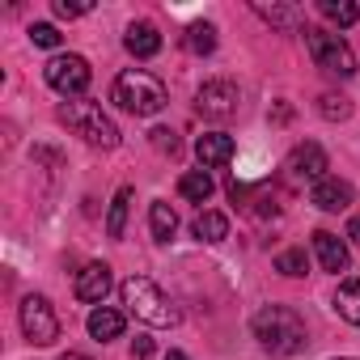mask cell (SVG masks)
I'll return each mask as SVG.
<instances>
[{
    "mask_svg": "<svg viewBox=\"0 0 360 360\" xmlns=\"http://www.w3.org/2000/svg\"><path fill=\"white\" fill-rule=\"evenodd\" d=\"M250 330H255V339H259L271 356H297V352H305V343H309L305 318H301L297 309H288V305H263V309L255 314Z\"/></svg>",
    "mask_w": 360,
    "mask_h": 360,
    "instance_id": "1",
    "label": "cell"
},
{
    "mask_svg": "<svg viewBox=\"0 0 360 360\" xmlns=\"http://www.w3.org/2000/svg\"><path fill=\"white\" fill-rule=\"evenodd\" d=\"M115 102H119L127 115L148 119V115L165 110L169 94H165V85H161L148 68H127V72H119V77H115Z\"/></svg>",
    "mask_w": 360,
    "mask_h": 360,
    "instance_id": "2",
    "label": "cell"
},
{
    "mask_svg": "<svg viewBox=\"0 0 360 360\" xmlns=\"http://www.w3.org/2000/svg\"><path fill=\"white\" fill-rule=\"evenodd\" d=\"M119 297H123V305L140 318V322H148V326H178V305H169V297L148 280V276H127L123 284H119Z\"/></svg>",
    "mask_w": 360,
    "mask_h": 360,
    "instance_id": "3",
    "label": "cell"
},
{
    "mask_svg": "<svg viewBox=\"0 0 360 360\" xmlns=\"http://www.w3.org/2000/svg\"><path fill=\"white\" fill-rule=\"evenodd\" d=\"M305 47H309V56H314V64H318L322 72H330V77H339V81L356 77V56H352V47H347L343 34L322 30V26H309V30H305Z\"/></svg>",
    "mask_w": 360,
    "mask_h": 360,
    "instance_id": "4",
    "label": "cell"
},
{
    "mask_svg": "<svg viewBox=\"0 0 360 360\" xmlns=\"http://www.w3.org/2000/svg\"><path fill=\"white\" fill-rule=\"evenodd\" d=\"M60 119H64L81 140H89V144H98V148H115V144H119V127L102 115L98 102H64V106H60Z\"/></svg>",
    "mask_w": 360,
    "mask_h": 360,
    "instance_id": "5",
    "label": "cell"
},
{
    "mask_svg": "<svg viewBox=\"0 0 360 360\" xmlns=\"http://www.w3.org/2000/svg\"><path fill=\"white\" fill-rule=\"evenodd\" d=\"M43 77H47V85L51 89H60L64 98H72V94H85L89 89V60L85 56H56V60H47V68H43Z\"/></svg>",
    "mask_w": 360,
    "mask_h": 360,
    "instance_id": "6",
    "label": "cell"
},
{
    "mask_svg": "<svg viewBox=\"0 0 360 360\" xmlns=\"http://www.w3.org/2000/svg\"><path fill=\"white\" fill-rule=\"evenodd\" d=\"M22 330L39 347H51L60 339V318H56V309H51L47 297H26L22 301Z\"/></svg>",
    "mask_w": 360,
    "mask_h": 360,
    "instance_id": "7",
    "label": "cell"
},
{
    "mask_svg": "<svg viewBox=\"0 0 360 360\" xmlns=\"http://www.w3.org/2000/svg\"><path fill=\"white\" fill-rule=\"evenodd\" d=\"M238 102H242V94H238L233 81H204V89L195 94V110L204 119H212V123L233 119L238 115Z\"/></svg>",
    "mask_w": 360,
    "mask_h": 360,
    "instance_id": "8",
    "label": "cell"
},
{
    "mask_svg": "<svg viewBox=\"0 0 360 360\" xmlns=\"http://www.w3.org/2000/svg\"><path fill=\"white\" fill-rule=\"evenodd\" d=\"M326 169H330V161H326L322 144H314V140H305V144H297V148L288 153V174H292V178H305V183H322Z\"/></svg>",
    "mask_w": 360,
    "mask_h": 360,
    "instance_id": "9",
    "label": "cell"
},
{
    "mask_svg": "<svg viewBox=\"0 0 360 360\" xmlns=\"http://www.w3.org/2000/svg\"><path fill=\"white\" fill-rule=\"evenodd\" d=\"M72 292H77V301H85V305L102 301V297L110 292V267H106V263H85V267L77 271Z\"/></svg>",
    "mask_w": 360,
    "mask_h": 360,
    "instance_id": "10",
    "label": "cell"
},
{
    "mask_svg": "<svg viewBox=\"0 0 360 360\" xmlns=\"http://www.w3.org/2000/svg\"><path fill=\"white\" fill-rule=\"evenodd\" d=\"M314 255H318V263H322V271H330V276H339V271H347V246L335 238V233H326V229H318L314 233Z\"/></svg>",
    "mask_w": 360,
    "mask_h": 360,
    "instance_id": "11",
    "label": "cell"
},
{
    "mask_svg": "<svg viewBox=\"0 0 360 360\" xmlns=\"http://www.w3.org/2000/svg\"><path fill=\"white\" fill-rule=\"evenodd\" d=\"M233 136H225V131H208V136H200L195 140V153H200V161L208 165V169H221V165H229V157H233Z\"/></svg>",
    "mask_w": 360,
    "mask_h": 360,
    "instance_id": "12",
    "label": "cell"
},
{
    "mask_svg": "<svg viewBox=\"0 0 360 360\" xmlns=\"http://www.w3.org/2000/svg\"><path fill=\"white\" fill-rule=\"evenodd\" d=\"M309 200H314L322 212H343V208L352 204V187L339 183V178H322V183H314Z\"/></svg>",
    "mask_w": 360,
    "mask_h": 360,
    "instance_id": "13",
    "label": "cell"
},
{
    "mask_svg": "<svg viewBox=\"0 0 360 360\" xmlns=\"http://www.w3.org/2000/svg\"><path fill=\"white\" fill-rule=\"evenodd\" d=\"M127 51L136 56V60H153L157 51H161V34H157V26L153 22H136L131 30H127Z\"/></svg>",
    "mask_w": 360,
    "mask_h": 360,
    "instance_id": "14",
    "label": "cell"
},
{
    "mask_svg": "<svg viewBox=\"0 0 360 360\" xmlns=\"http://www.w3.org/2000/svg\"><path fill=\"white\" fill-rule=\"evenodd\" d=\"M89 335H94L98 343L119 339V335H123V314H119V309H110V305H98V309L89 314Z\"/></svg>",
    "mask_w": 360,
    "mask_h": 360,
    "instance_id": "15",
    "label": "cell"
},
{
    "mask_svg": "<svg viewBox=\"0 0 360 360\" xmlns=\"http://www.w3.org/2000/svg\"><path fill=\"white\" fill-rule=\"evenodd\" d=\"M212 191H217V187H212V174H208V169H191V174L178 178V195L191 200V204H208Z\"/></svg>",
    "mask_w": 360,
    "mask_h": 360,
    "instance_id": "16",
    "label": "cell"
},
{
    "mask_svg": "<svg viewBox=\"0 0 360 360\" xmlns=\"http://www.w3.org/2000/svg\"><path fill=\"white\" fill-rule=\"evenodd\" d=\"M131 200H136V191L131 187H119L115 191V200H110V212H106V233L119 242L123 238V229H127V208H131Z\"/></svg>",
    "mask_w": 360,
    "mask_h": 360,
    "instance_id": "17",
    "label": "cell"
},
{
    "mask_svg": "<svg viewBox=\"0 0 360 360\" xmlns=\"http://www.w3.org/2000/svg\"><path fill=\"white\" fill-rule=\"evenodd\" d=\"M335 314L352 326H360V280H343L335 292Z\"/></svg>",
    "mask_w": 360,
    "mask_h": 360,
    "instance_id": "18",
    "label": "cell"
},
{
    "mask_svg": "<svg viewBox=\"0 0 360 360\" xmlns=\"http://www.w3.org/2000/svg\"><path fill=\"white\" fill-rule=\"evenodd\" d=\"M191 229H195L200 242H225L229 238V217L225 212H200Z\"/></svg>",
    "mask_w": 360,
    "mask_h": 360,
    "instance_id": "19",
    "label": "cell"
},
{
    "mask_svg": "<svg viewBox=\"0 0 360 360\" xmlns=\"http://www.w3.org/2000/svg\"><path fill=\"white\" fill-rule=\"evenodd\" d=\"M148 229H153V238H157V242H169V238H174L178 217H174V208H169L165 200H157V204L148 208Z\"/></svg>",
    "mask_w": 360,
    "mask_h": 360,
    "instance_id": "20",
    "label": "cell"
},
{
    "mask_svg": "<svg viewBox=\"0 0 360 360\" xmlns=\"http://www.w3.org/2000/svg\"><path fill=\"white\" fill-rule=\"evenodd\" d=\"M318 13H322V18H330L339 30H347V26L360 18V9L352 5V0H318Z\"/></svg>",
    "mask_w": 360,
    "mask_h": 360,
    "instance_id": "21",
    "label": "cell"
},
{
    "mask_svg": "<svg viewBox=\"0 0 360 360\" xmlns=\"http://www.w3.org/2000/svg\"><path fill=\"white\" fill-rule=\"evenodd\" d=\"M183 43H187V51H191V56H212V51H217V30H212L208 22H195V26L187 30V39H183Z\"/></svg>",
    "mask_w": 360,
    "mask_h": 360,
    "instance_id": "22",
    "label": "cell"
},
{
    "mask_svg": "<svg viewBox=\"0 0 360 360\" xmlns=\"http://www.w3.org/2000/svg\"><path fill=\"white\" fill-rule=\"evenodd\" d=\"M255 13H259V18H267L271 26H297V22H301V13H297V9H288V5H255Z\"/></svg>",
    "mask_w": 360,
    "mask_h": 360,
    "instance_id": "23",
    "label": "cell"
},
{
    "mask_svg": "<svg viewBox=\"0 0 360 360\" xmlns=\"http://www.w3.org/2000/svg\"><path fill=\"white\" fill-rule=\"evenodd\" d=\"M318 115H322V119H330V123H343V119L352 115V106H347V98L322 94V98H318Z\"/></svg>",
    "mask_w": 360,
    "mask_h": 360,
    "instance_id": "24",
    "label": "cell"
},
{
    "mask_svg": "<svg viewBox=\"0 0 360 360\" xmlns=\"http://www.w3.org/2000/svg\"><path fill=\"white\" fill-rule=\"evenodd\" d=\"M305 267H309V259H305V250H284V255L276 259V271H280V276H288V280H297V276H305Z\"/></svg>",
    "mask_w": 360,
    "mask_h": 360,
    "instance_id": "25",
    "label": "cell"
},
{
    "mask_svg": "<svg viewBox=\"0 0 360 360\" xmlns=\"http://www.w3.org/2000/svg\"><path fill=\"white\" fill-rule=\"evenodd\" d=\"M30 39H34V47H60V30H56V26H47V22L30 26Z\"/></svg>",
    "mask_w": 360,
    "mask_h": 360,
    "instance_id": "26",
    "label": "cell"
},
{
    "mask_svg": "<svg viewBox=\"0 0 360 360\" xmlns=\"http://www.w3.org/2000/svg\"><path fill=\"white\" fill-rule=\"evenodd\" d=\"M153 144H157L161 153H178V136H174L169 127H157V131H153Z\"/></svg>",
    "mask_w": 360,
    "mask_h": 360,
    "instance_id": "27",
    "label": "cell"
},
{
    "mask_svg": "<svg viewBox=\"0 0 360 360\" xmlns=\"http://www.w3.org/2000/svg\"><path fill=\"white\" fill-rule=\"evenodd\" d=\"M153 352H157V343H153L148 335H136V339H131V356H136V360H148Z\"/></svg>",
    "mask_w": 360,
    "mask_h": 360,
    "instance_id": "28",
    "label": "cell"
},
{
    "mask_svg": "<svg viewBox=\"0 0 360 360\" xmlns=\"http://www.w3.org/2000/svg\"><path fill=\"white\" fill-rule=\"evenodd\" d=\"M89 13V5H72V0H56V18H81Z\"/></svg>",
    "mask_w": 360,
    "mask_h": 360,
    "instance_id": "29",
    "label": "cell"
},
{
    "mask_svg": "<svg viewBox=\"0 0 360 360\" xmlns=\"http://www.w3.org/2000/svg\"><path fill=\"white\" fill-rule=\"evenodd\" d=\"M347 238L360 246V217H352V221H347Z\"/></svg>",
    "mask_w": 360,
    "mask_h": 360,
    "instance_id": "30",
    "label": "cell"
},
{
    "mask_svg": "<svg viewBox=\"0 0 360 360\" xmlns=\"http://www.w3.org/2000/svg\"><path fill=\"white\" fill-rule=\"evenodd\" d=\"M60 360H89V356H85V352H64Z\"/></svg>",
    "mask_w": 360,
    "mask_h": 360,
    "instance_id": "31",
    "label": "cell"
},
{
    "mask_svg": "<svg viewBox=\"0 0 360 360\" xmlns=\"http://www.w3.org/2000/svg\"><path fill=\"white\" fill-rule=\"evenodd\" d=\"M165 360H191L187 352H165Z\"/></svg>",
    "mask_w": 360,
    "mask_h": 360,
    "instance_id": "32",
    "label": "cell"
},
{
    "mask_svg": "<svg viewBox=\"0 0 360 360\" xmlns=\"http://www.w3.org/2000/svg\"><path fill=\"white\" fill-rule=\"evenodd\" d=\"M339 360H356V356H339Z\"/></svg>",
    "mask_w": 360,
    "mask_h": 360,
    "instance_id": "33",
    "label": "cell"
}]
</instances>
